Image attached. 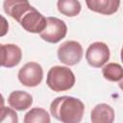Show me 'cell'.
I'll list each match as a JSON object with an SVG mask.
<instances>
[{
    "label": "cell",
    "mask_w": 123,
    "mask_h": 123,
    "mask_svg": "<svg viewBox=\"0 0 123 123\" xmlns=\"http://www.w3.org/2000/svg\"><path fill=\"white\" fill-rule=\"evenodd\" d=\"M50 112L61 122L79 123L85 112V105L78 98L61 96L52 101L50 105Z\"/></svg>",
    "instance_id": "1"
},
{
    "label": "cell",
    "mask_w": 123,
    "mask_h": 123,
    "mask_svg": "<svg viewBox=\"0 0 123 123\" xmlns=\"http://www.w3.org/2000/svg\"><path fill=\"white\" fill-rule=\"evenodd\" d=\"M75 84V75L66 66L56 65L49 69L46 78V85L56 92L70 89Z\"/></svg>",
    "instance_id": "2"
},
{
    "label": "cell",
    "mask_w": 123,
    "mask_h": 123,
    "mask_svg": "<svg viewBox=\"0 0 123 123\" xmlns=\"http://www.w3.org/2000/svg\"><path fill=\"white\" fill-rule=\"evenodd\" d=\"M67 33V26L63 20L49 16L46 18V27L39 34L40 37L50 43H57L61 41Z\"/></svg>",
    "instance_id": "3"
},
{
    "label": "cell",
    "mask_w": 123,
    "mask_h": 123,
    "mask_svg": "<svg viewBox=\"0 0 123 123\" xmlns=\"http://www.w3.org/2000/svg\"><path fill=\"white\" fill-rule=\"evenodd\" d=\"M83 47L75 40H67L58 48V58L61 62L72 66L79 63L83 58Z\"/></svg>",
    "instance_id": "4"
},
{
    "label": "cell",
    "mask_w": 123,
    "mask_h": 123,
    "mask_svg": "<svg viewBox=\"0 0 123 123\" xmlns=\"http://www.w3.org/2000/svg\"><path fill=\"white\" fill-rule=\"evenodd\" d=\"M17 77L23 86L35 87L41 83L43 78V70L39 63L30 62L19 69Z\"/></svg>",
    "instance_id": "5"
},
{
    "label": "cell",
    "mask_w": 123,
    "mask_h": 123,
    "mask_svg": "<svg viewBox=\"0 0 123 123\" xmlns=\"http://www.w3.org/2000/svg\"><path fill=\"white\" fill-rule=\"evenodd\" d=\"M110 59V49L108 45L101 41L91 43L86 52V60L92 67H102Z\"/></svg>",
    "instance_id": "6"
},
{
    "label": "cell",
    "mask_w": 123,
    "mask_h": 123,
    "mask_svg": "<svg viewBox=\"0 0 123 123\" xmlns=\"http://www.w3.org/2000/svg\"><path fill=\"white\" fill-rule=\"evenodd\" d=\"M21 27L29 33L40 34L46 27V18L36 8L32 7L19 20Z\"/></svg>",
    "instance_id": "7"
},
{
    "label": "cell",
    "mask_w": 123,
    "mask_h": 123,
    "mask_svg": "<svg viewBox=\"0 0 123 123\" xmlns=\"http://www.w3.org/2000/svg\"><path fill=\"white\" fill-rule=\"evenodd\" d=\"M1 65L3 67L11 68L16 66L21 59H22V52L21 49L12 43L8 44H1Z\"/></svg>",
    "instance_id": "8"
},
{
    "label": "cell",
    "mask_w": 123,
    "mask_h": 123,
    "mask_svg": "<svg viewBox=\"0 0 123 123\" xmlns=\"http://www.w3.org/2000/svg\"><path fill=\"white\" fill-rule=\"evenodd\" d=\"M32 7L28 0H4L3 3L4 12L17 22Z\"/></svg>",
    "instance_id": "9"
},
{
    "label": "cell",
    "mask_w": 123,
    "mask_h": 123,
    "mask_svg": "<svg viewBox=\"0 0 123 123\" xmlns=\"http://www.w3.org/2000/svg\"><path fill=\"white\" fill-rule=\"evenodd\" d=\"M86 4L92 12L111 15L118 11L120 0H86Z\"/></svg>",
    "instance_id": "10"
},
{
    "label": "cell",
    "mask_w": 123,
    "mask_h": 123,
    "mask_svg": "<svg viewBox=\"0 0 123 123\" xmlns=\"http://www.w3.org/2000/svg\"><path fill=\"white\" fill-rule=\"evenodd\" d=\"M8 104L16 111H25L33 104V97L30 93L22 90H14L8 97Z\"/></svg>",
    "instance_id": "11"
},
{
    "label": "cell",
    "mask_w": 123,
    "mask_h": 123,
    "mask_svg": "<svg viewBox=\"0 0 123 123\" xmlns=\"http://www.w3.org/2000/svg\"><path fill=\"white\" fill-rule=\"evenodd\" d=\"M90 119L93 123H112L114 121V111L108 104H98L92 109Z\"/></svg>",
    "instance_id": "12"
},
{
    "label": "cell",
    "mask_w": 123,
    "mask_h": 123,
    "mask_svg": "<svg viewBox=\"0 0 123 123\" xmlns=\"http://www.w3.org/2000/svg\"><path fill=\"white\" fill-rule=\"evenodd\" d=\"M57 8L62 14L73 17L80 13L82 6L79 0H58Z\"/></svg>",
    "instance_id": "13"
},
{
    "label": "cell",
    "mask_w": 123,
    "mask_h": 123,
    "mask_svg": "<svg viewBox=\"0 0 123 123\" xmlns=\"http://www.w3.org/2000/svg\"><path fill=\"white\" fill-rule=\"evenodd\" d=\"M25 123H50V115L41 108H34L29 111L24 116Z\"/></svg>",
    "instance_id": "14"
},
{
    "label": "cell",
    "mask_w": 123,
    "mask_h": 123,
    "mask_svg": "<svg viewBox=\"0 0 123 123\" xmlns=\"http://www.w3.org/2000/svg\"><path fill=\"white\" fill-rule=\"evenodd\" d=\"M104 78L111 82H118L123 78V67L115 62L106 64L102 69Z\"/></svg>",
    "instance_id": "15"
},
{
    "label": "cell",
    "mask_w": 123,
    "mask_h": 123,
    "mask_svg": "<svg viewBox=\"0 0 123 123\" xmlns=\"http://www.w3.org/2000/svg\"><path fill=\"white\" fill-rule=\"evenodd\" d=\"M0 115H1V118H0L1 123H17L18 122L17 113L14 111V109H11L3 106L1 109Z\"/></svg>",
    "instance_id": "16"
},
{
    "label": "cell",
    "mask_w": 123,
    "mask_h": 123,
    "mask_svg": "<svg viewBox=\"0 0 123 123\" xmlns=\"http://www.w3.org/2000/svg\"><path fill=\"white\" fill-rule=\"evenodd\" d=\"M119 87H120V89L121 90H123V78L120 80V82H119Z\"/></svg>",
    "instance_id": "17"
},
{
    "label": "cell",
    "mask_w": 123,
    "mask_h": 123,
    "mask_svg": "<svg viewBox=\"0 0 123 123\" xmlns=\"http://www.w3.org/2000/svg\"><path fill=\"white\" fill-rule=\"evenodd\" d=\"M121 61H122V62H123V47H122V49H121Z\"/></svg>",
    "instance_id": "18"
}]
</instances>
